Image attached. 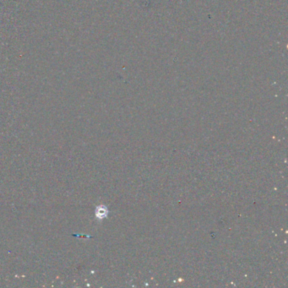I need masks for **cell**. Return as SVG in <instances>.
<instances>
[{
    "mask_svg": "<svg viewBox=\"0 0 288 288\" xmlns=\"http://www.w3.org/2000/svg\"><path fill=\"white\" fill-rule=\"evenodd\" d=\"M95 215L98 220H103L108 215V209L105 205H99L96 208Z\"/></svg>",
    "mask_w": 288,
    "mask_h": 288,
    "instance_id": "1",
    "label": "cell"
}]
</instances>
